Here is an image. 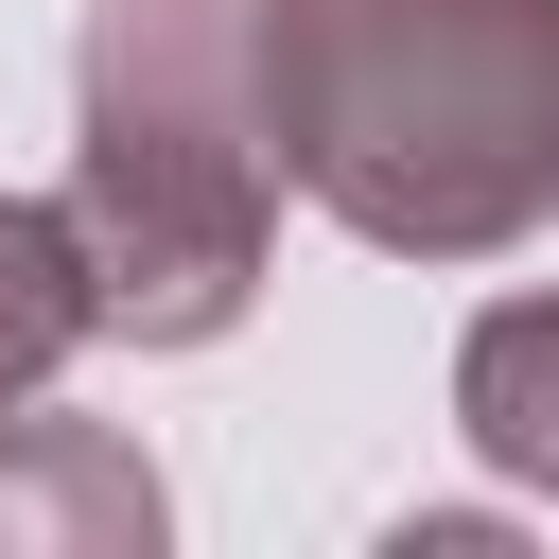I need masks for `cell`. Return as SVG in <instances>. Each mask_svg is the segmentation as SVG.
Returning a JSON list of instances; mask_svg holds the SVG:
<instances>
[{
    "mask_svg": "<svg viewBox=\"0 0 559 559\" xmlns=\"http://www.w3.org/2000/svg\"><path fill=\"white\" fill-rule=\"evenodd\" d=\"M70 245L105 349H227L280 245L262 0H87L70 35Z\"/></svg>",
    "mask_w": 559,
    "mask_h": 559,
    "instance_id": "obj_2",
    "label": "cell"
},
{
    "mask_svg": "<svg viewBox=\"0 0 559 559\" xmlns=\"http://www.w3.org/2000/svg\"><path fill=\"white\" fill-rule=\"evenodd\" d=\"M175 542V489L140 437L105 419H0V559H157Z\"/></svg>",
    "mask_w": 559,
    "mask_h": 559,
    "instance_id": "obj_3",
    "label": "cell"
},
{
    "mask_svg": "<svg viewBox=\"0 0 559 559\" xmlns=\"http://www.w3.org/2000/svg\"><path fill=\"white\" fill-rule=\"evenodd\" d=\"M454 437H472L507 489L559 507V297H489V314L454 332Z\"/></svg>",
    "mask_w": 559,
    "mask_h": 559,
    "instance_id": "obj_4",
    "label": "cell"
},
{
    "mask_svg": "<svg viewBox=\"0 0 559 559\" xmlns=\"http://www.w3.org/2000/svg\"><path fill=\"white\" fill-rule=\"evenodd\" d=\"M489 542H507L489 507H419V524H402V559H489Z\"/></svg>",
    "mask_w": 559,
    "mask_h": 559,
    "instance_id": "obj_6",
    "label": "cell"
},
{
    "mask_svg": "<svg viewBox=\"0 0 559 559\" xmlns=\"http://www.w3.org/2000/svg\"><path fill=\"white\" fill-rule=\"evenodd\" d=\"M262 140L384 262H507L559 210V0H262Z\"/></svg>",
    "mask_w": 559,
    "mask_h": 559,
    "instance_id": "obj_1",
    "label": "cell"
},
{
    "mask_svg": "<svg viewBox=\"0 0 559 559\" xmlns=\"http://www.w3.org/2000/svg\"><path fill=\"white\" fill-rule=\"evenodd\" d=\"M105 314H87V245H70V210L52 192H0V419L87 349Z\"/></svg>",
    "mask_w": 559,
    "mask_h": 559,
    "instance_id": "obj_5",
    "label": "cell"
}]
</instances>
